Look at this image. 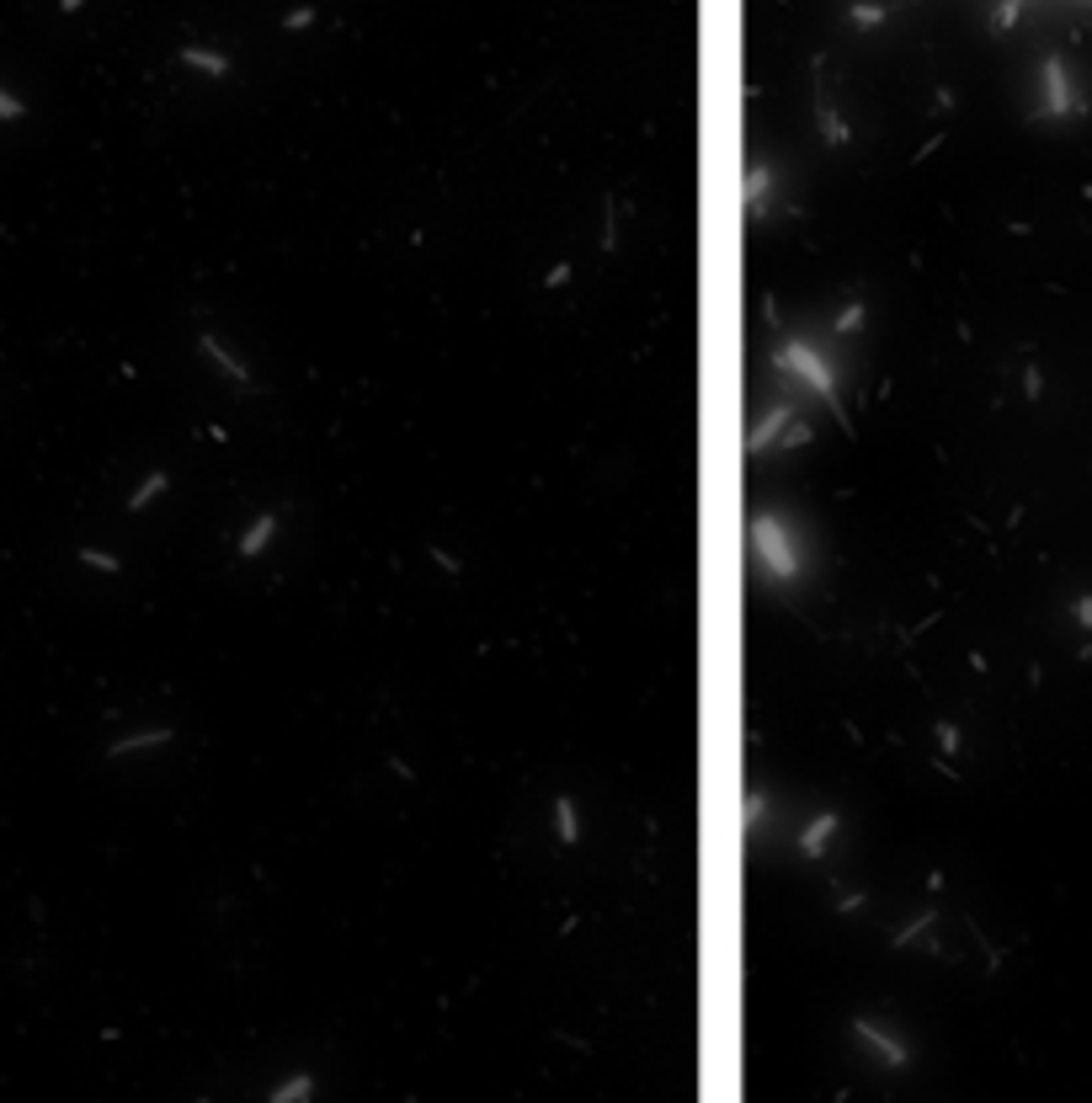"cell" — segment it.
<instances>
[{"label":"cell","instance_id":"cell-1","mask_svg":"<svg viewBox=\"0 0 1092 1103\" xmlns=\"http://www.w3.org/2000/svg\"><path fill=\"white\" fill-rule=\"evenodd\" d=\"M773 368H779V374H789L800 390H811V395L848 427V406H842V395H837V352H832L826 341H816V336H784V341L773 346Z\"/></svg>","mask_w":1092,"mask_h":1103},{"label":"cell","instance_id":"cell-2","mask_svg":"<svg viewBox=\"0 0 1092 1103\" xmlns=\"http://www.w3.org/2000/svg\"><path fill=\"white\" fill-rule=\"evenodd\" d=\"M752 555H757V565L773 587H795L805 576V544H800V528L784 512H757L752 517Z\"/></svg>","mask_w":1092,"mask_h":1103},{"label":"cell","instance_id":"cell-3","mask_svg":"<svg viewBox=\"0 0 1092 1103\" xmlns=\"http://www.w3.org/2000/svg\"><path fill=\"white\" fill-rule=\"evenodd\" d=\"M853 1039H858V1045H864V1050H869L885 1071H906V1066H911V1050L901 1045V1034H895V1029H885V1023H880V1018H869V1013H858V1018H853Z\"/></svg>","mask_w":1092,"mask_h":1103},{"label":"cell","instance_id":"cell-4","mask_svg":"<svg viewBox=\"0 0 1092 1103\" xmlns=\"http://www.w3.org/2000/svg\"><path fill=\"white\" fill-rule=\"evenodd\" d=\"M1081 107V97H1076V86H1071V70H1065V60L1060 54H1050L1044 60V102H1039V118H1065V113H1076Z\"/></svg>","mask_w":1092,"mask_h":1103},{"label":"cell","instance_id":"cell-5","mask_svg":"<svg viewBox=\"0 0 1092 1103\" xmlns=\"http://www.w3.org/2000/svg\"><path fill=\"white\" fill-rule=\"evenodd\" d=\"M789 422H795V406L789 401H779V406H768L757 422H752V432H747V454L757 459V454H768V448H779V438L789 432Z\"/></svg>","mask_w":1092,"mask_h":1103},{"label":"cell","instance_id":"cell-6","mask_svg":"<svg viewBox=\"0 0 1092 1103\" xmlns=\"http://www.w3.org/2000/svg\"><path fill=\"white\" fill-rule=\"evenodd\" d=\"M773 187H779L773 166H768V160H757V166L747 171V182H741V203H747V214H752V219H757V214H768V198H773Z\"/></svg>","mask_w":1092,"mask_h":1103},{"label":"cell","instance_id":"cell-7","mask_svg":"<svg viewBox=\"0 0 1092 1103\" xmlns=\"http://www.w3.org/2000/svg\"><path fill=\"white\" fill-rule=\"evenodd\" d=\"M837 827H842V816H837V811L811 816V827L800 832V853H805V859H821V853H826V843L837 837Z\"/></svg>","mask_w":1092,"mask_h":1103},{"label":"cell","instance_id":"cell-8","mask_svg":"<svg viewBox=\"0 0 1092 1103\" xmlns=\"http://www.w3.org/2000/svg\"><path fill=\"white\" fill-rule=\"evenodd\" d=\"M198 346H203V357H208V362H219V368H224V374H229L235 385H245V390H251V368H245V362H240V357H235V352H229L214 330H203V341H198Z\"/></svg>","mask_w":1092,"mask_h":1103},{"label":"cell","instance_id":"cell-9","mask_svg":"<svg viewBox=\"0 0 1092 1103\" xmlns=\"http://www.w3.org/2000/svg\"><path fill=\"white\" fill-rule=\"evenodd\" d=\"M171 742V730L150 725V730H134V735H118V742L107 747V758H134V752H150V747H166Z\"/></svg>","mask_w":1092,"mask_h":1103},{"label":"cell","instance_id":"cell-10","mask_svg":"<svg viewBox=\"0 0 1092 1103\" xmlns=\"http://www.w3.org/2000/svg\"><path fill=\"white\" fill-rule=\"evenodd\" d=\"M28 118H33V102H28L6 75H0V129H22Z\"/></svg>","mask_w":1092,"mask_h":1103},{"label":"cell","instance_id":"cell-11","mask_svg":"<svg viewBox=\"0 0 1092 1103\" xmlns=\"http://www.w3.org/2000/svg\"><path fill=\"white\" fill-rule=\"evenodd\" d=\"M272 533H277V512H261V517L240 533V555H245V560H256V555L272 544Z\"/></svg>","mask_w":1092,"mask_h":1103},{"label":"cell","instance_id":"cell-12","mask_svg":"<svg viewBox=\"0 0 1092 1103\" xmlns=\"http://www.w3.org/2000/svg\"><path fill=\"white\" fill-rule=\"evenodd\" d=\"M816 123H821V139H826V145H832V150H842V145H848V139H853V129H848V123H842V118H837V107H832V102H826V97H821V102H816Z\"/></svg>","mask_w":1092,"mask_h":1103},{"label":"cell","instance_id":"cell-13","mask_svg":"<svg viewBox=\"0 0 1092 1103\" xmlns=\"http://www.w3.org/2000/svg\"><path fill=\"white\" fill-rule=\"evenodd\" d=\"M176 60H182V65H192V70H203V75H229V60H224V54H214V49H198V44L176 49Z\"/></svg>","mask_w":1092,"mask_h":1103},{"label":"cell","instance_id":"cell-14","mask_svg":"<svg viewBox=\"0 0 1092 1103\" xmlns=\"http://www.w3.org/2000/svg\"><path fill=\"white\" fill-rule=\"evenodd\" d=\"M554 832H560V843H565V848H576V843H581V821H576V800H570V795H560V800H554Z\"/></svg>","mask_w":1092,"mask_h":1103},{"label":"cell","instance_id":"cell-15","mask_svg":"<svg viewBox=\"0 0 1092 1103\" xmlns=\"http://www.w3.org/2000/svg\"><path fill=\"white\" fill-rule=\"evenodd\" d=\"M166 486H171V475H166V470H150V480L129 491V512H144V507H150V502H155Z\"/></svg>","mask_w":1092,"mask_h":1103},{"label":"cell","instance_id":"cell-16","mask_svg":"<svg viewBox=\"0 0 1092 1103\" xmlns=\"http://www.w3.org/2000/svg\"><path fill=\"white\" fill-rule=\"evenodd\" d=\"M75 560H81L86 571H102V576H118V571H123V560H118L113 549H97V544H81Z\"/></svg>","mask_w":1092,"mask_h":1103},{"label":"cell","instance_id":"cell-17","mask_svg":"<svg viewBox=\"0 0 1092 1103\" xmlns=\"http://www.w3.org/2000/svg\"><path fill=\"white\" fill-rule=\"evenodd\" d=\"M773 821V800L768 795H747V805H741V827L747 832H757V827H768Z\"/></svg>","mask_w":1092,"mask_h":1103},{"label":"cell","instance_id":"cell-18","mask_svg":"<svg viewBox=\"0 0 1092 1103\" xmlns=\"http://www.w3.org/2000/svg\"><path fill=\"white\" fill-rule=\"evenodd\" d=\"M314 1092V1076L304 1071V1076H293V1082H283V1087H272V1103H304Z\"/></svg>","mask_w":1092,"mask_h":1103},{"label":"cell","instance_id":"cell-19","mask_svg":"<svg viewBox=\"0 0 1092 1103\" xmlns=\"http://www.w3.org/2000/svg\"><path fill=\"white\" fill-rule=\"evenodd\" d=\"M927 928H933V912H917V917H911V922H906V928H901V933L890 938V949H911V944H917V938H922Z\"/></svg>","mask_w":1092,"mask_h":1103},{"label":"cell","instance_id":"cell-20","mask_svg":"<svg viewBox=\"0 0 1092 1103\" xmlns=\"http://www.w3.org/2000/svg\"><path fill=\"white\" fill-rule=\"evenodd\" d=\"M848 17H853V22H858V28L869 33V28H880V22H885L890 12H885V6H874V0H853V6H848Z\"/></svg>","mask_w":1092,"mask_h":1103},{"label":"cell","instance_id":"cell-21","mask_svg":"<svg viewBox=\"0 0 1092 1103\" xmlns=\"http://www.w3.org/2000/svg\"><path fill=\"white\" fill-rule=\"evenodd\" d=\"M1023 6H1028V0H996V12H991V33H1007V28L1023 17Z\"/></svg>","mask_w":1092,"mask_h":1103},{"label":"cell","instance_id":"cell-22","mask_svg":"<svg viewBox=\"0 0 1092 1103\" xmlns=\"http://www.w3.org/2000/svg\"><path fill=\"white\" fill-rule=\"evenodd\" d=\"M858 325H864V304H848V309L837 315V325H832V330H837V336H853Z\"/></svg>","mask_w":1092,"mask_h":1103},{"label":"cell","instance_id":"cell-23","mask_svg":"<svg viewBox=\"0 0 1092 1103\" xmlns=\"http://www.w3.org/2000/svg\"><path fill=\"white\" fill-rule=\"evenodd\" d=\"M805 443H811V422H800V417H795V422H789V432L779 438V448H805Z\"/></svg>","mask_w":1092,"mask_h":1103},{"label":"cell","instance_id":"cell-24","mask_svg":"<svg viewBox=\"0 0 1092 1103\" xmlns=\"http://www.w3.org/2000/svg\"><path fill=\"white\" fill-rule=\"evenodd\" d=\"M938 747L943 752H959V725H949V719L938 725Z\"/></svg>","mask_w":1092,"mask_h":1103},{"label":"cell","instance_id":"cell-25","mask_svg":"<svg viewBox=\"0 0 1092 1103\" xmlns=\"http://www.w3.org/2000/svg\"><path fill=\"white\" fill-rule=\"evenodd\" d=\"M309 22H314V6H304V12H288V17H283V28H288V33H298V28H309Z\"/></svg>","mask_w":1092,"mask_h":1103},{"label":"cell","instance_id":"cell-26","mask_svg":"<svg viewBox=\"0 0 1092 1103\" xmlns=\"http://www.w3.org/2000/svg\"><path fill=\"white\" fill-rule=\"evenodd\" d=\"M86 0H54V17H81Z\"/></svg>","mask_w":1092,"mask_h":1103},{"label":"cell","instance_id":"cell-27","mask_svg":"<svg viewBox=\"0 0 1092 1103\" xmlns=\"http://www.w3.org/2000/svg\"><path fill=\"white\" fill-rule=\"evenodd\" d=\"M1071 613H1076V624H1081V629H1092V597H1076V608H1071Z\"/></svg>","mask_w":1092,"mask_h":1103}]
</instances>
